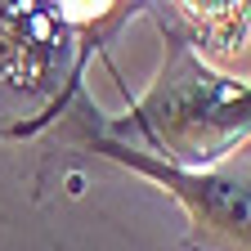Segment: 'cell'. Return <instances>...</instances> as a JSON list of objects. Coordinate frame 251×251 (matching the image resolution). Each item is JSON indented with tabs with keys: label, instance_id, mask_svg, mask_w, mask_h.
Segmentation results:
<instances>
[{
	"label": "cell",
	"instance_id": "3",
	"mask_svg": "<svg viewBox=\"0 0 251 251\" xmlns=\"http://www.w3.org/2000/svg\"><path fill=\"white\" fill-rule=\"evenodd\" d=\"M72 27L58 18V5H0V81L23 94H45L68 54Z\"/></svg>",
	"mask_w": 251,
	"mask_h": 251
},
{
	"label": "cell",
	"instance_id": "4",
	"mask_svg": "<svg viewBox=\"0 0 251 251\" xmlns=\"http://www.w3.org/2000/svg\"><path fill=\"white\" fill-rule=\"evenodd\" d=\"M179 14L198 27V41H206L202 58H233L242 41H251V5H179Z\"/></svg>",
	"mask_w": 251,
	"mask_h": 251
},
{
	"label": "cell",
	"instance_id": "2",
	"mask_svg": "<svg viewBox=\"0 0 251 251\" xmlns=\"http://www.w3.org/2000/svg\"><path fill=\"white\" fill-rule=\"evenodd\" d=\"M90 144L99 152H108V157H117V162H126V166L162 179L188 206V215H193V225H198L193 247L251 251V188L247 184L225 179V175H188V171H175V166H162V162H148V157L121 148V144H108V139H90Z\"/></svg>",
	"mask_w": 251,
	"mask_h": 251
},
{
	"label": "cell",
	"instance_id": "1",
	"mask_svg": "<svg viewBox=\"0 0 251 251\" xmlns=\"http://www.w3.org/2000/svg\"><path fill=\"white\" fill-rule=\"evenodd\" d=\"M135 121L152 135L162 157L175 162V171L184 166L188 175H202V166L220 162L251 135V85L215 72L198 45L179 41L148 99L135 108Z\"/></svg>",
	"mask_w": 251,
	"mask_h": 251
}]
</instances>
